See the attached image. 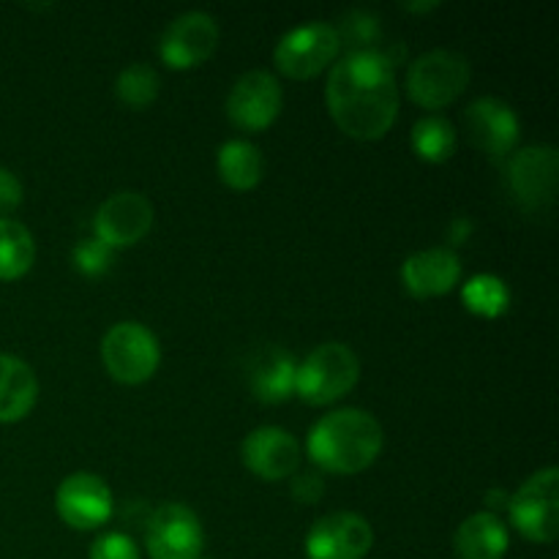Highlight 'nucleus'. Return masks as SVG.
Listing matches in <instances>:
<instances>
[{
	"mask_svg": "<svg viewBox=\"0 0 559 559\" xmlns=\"http://www.w3.org/2000/svg\"><path fill=\"white\" fill-rule=\"evenodd\" d=\"M325 98L344 134L360 142L382 140L399 118L396 66L382 49L349 52L333 66Z\"/></svg>",
	"mask_w": 559,
	"mask_h": 559,
	"instance_id": "nucleus-1",
	"label": "nucleus"
},
{
	"mask_svg": "<svg viewBox=\"0 0 559 559\" xmlns=\"http://www.w3.org/2000/svg\"><path fill=\"white\" fill-rule=\"evenodd\" d=\"M385 445L380 420L366 409L344 407L322 415L309 431V456L317 467L336 475H355L369 469Z\"/></svg>",
	"mask_w": 559,
	"mask_h": 559,
	"instance_id": "nucleus-2",
	"label": "nucleus"
},
{
	"mask_svg": "<svg viewBox=\"0 0 559 559\" xmlns=\"http://www.w3.org/2000/svg\"><path fill=\"white\" fill-rule=\"evenodd\" d=\"M360 380V360L347 344L328 342L311 349L295 374V393L311 407H325L347 396Z\"/></svg>",
	"mask_w": 559,
	"mask_h": 559,
	"instance_id": "nucleus-3",
	"label": "nucleus"
},
{
	"mask_svg": "<svg viewBox=\"0 0 559 559\" xmlns=\"http://www.w3.org/2000/svg\"><path fill=\"white\" fill-rule=\"evenodd\" d=\"M473 80V66L453 49H431L407 71V93L418 107L442 109L456 102Z\"/></svg>",
	"mask_w": 559,
	"mask_h": 559,
	"instance_id": "nucleus-4",
	"label": "nucleus"
},
{
	"mask_svg": "<svg viewBox=\"0 0 559 559\" xmlns=\"http://www.w3.org/2000/svg\"><path fill=\"white\" fill-rule=\"evenodd\" d=\"M511 524L533 544H555L559 535V469L530 475L508 502Z\"/></svg>",
	"mask_w": 559,
	"mask_h": 559,
	"instance_id": "nucleus-5",
	"label": "nucleus"
},
{
	"mask_svg": "<svg viewBox=\"0 0 559 559\" xmlns=\"http://www.w3.org/2000/svg\"><path fill=\"white\" fill-rule=\"evenodd\" d=\"M102 360L120 385H142L156 374L162 349L151 328L142 322H118L104 333Z\"/></svg>",
	"mask_w": 559,
	"mask_h": 559,
	"instance_id": "nucleus-6",
	"label": "nucleus"
},
{
	"mask_svg": "<svg viewBox=\"0 0 559 559\" xmlns=\"http://www.w3.org/2000/svg\"><path fill=\"white\" fill-rule=\"evenodd\" d=\"M342 52L336 27L328 22H309L284 33L273 49V63L289 80H311L325 71Z\"/></svg>",
	"mask_w": 559,
	"mask_h": 559,
	"instance_id": "nucleus-7",
	"label": "nucleus"
},
{
	"mask_svg": "<svg viewBox=\"0 0 559 559\" xmlns=\"http://www.w3.org/2000/svg\"><path fill=\"white\" fill-rule=\"evenodd\" d=\"M145 549L151 559H202L205 530L200 516L180 502L156 508L145 524Z\"/></svg>",
	"mask_w": 559,
	"mask_h": 559,
	"instance_id": "nucleus-8",
	"label": "nucleus"
},
{
	"mask_svg": "<svg viewBox=\"0 0 559 559\" xmlns=\"http://www.w3.org/2000/svg\"><path fill=\"white\" fill-rule=\"evenodd\" d=\"M55 511L71 530L91 533L112 516V491L93 473H74L60 480L55 491Z\"/></svg>",
	"mask_w": 559,
	"mask_h": 559,
	"instance_id": "nucleus-9",
	"label": "nucleus"
},
{
	"mask_svg": "<svg viewBox=\"0 0 559 559\" xmlns=\"http://www.w3.org/2000/svg\"><path fill=\"white\" fill-rule=\"evenodd\" d=\"M153 227V205L145 194L136 191H118L107 197L93 218V238L102 240L109 249H129L140 243Z\"/></svg>",
	"mask_w": 559,
	"mask_h": 559,
	"instance_id": "nucleus-10",
	"label": "nucleus"
},
{
	"mask_svg": "<svg viewBox=\"0 0 559 559\" xmlns=\"http://www.w3.org/2000/svg\"><path fill=\"white\" fill-rule=\"evenodd\" d=\"M559 156L551 145H533L508 162V186L519 205L527 211H546L555 202Z\"/></svg>",
	"mask_w": 559,
	"mask_h": 559,
	"instance_id": "nucleus-11",
	"label": "nucleus"
},
{
	"mask_svg": "<svg viewBox=\"0 0 559 559\" xmlns=\"http://www.w3.org/2000/svg\"><path fill=\"white\" fill-rule=\"evenodd\" d=\"M282 85L271 71H246L227 96V115L238 129L265 131L282 112Z\"/></svg>",
	"mask_w": 559,
	"mask_h": 559,
	"instance_id": "nucleus-12",
	"label": "nucleus"
},
{
	"mask_svg": "<svg viewBox=\"0 0 559 559\" xmlns=\"http://www.w3.org/2000/svg\"><path fill=\"white\" fill-rule=\"evenodd\" d=\"M218 47V25L205 11H186L175 16L162 36V55L164 63L175 71L197 69L205 63Z\"/></svg>",
	"mask_w": 559,
	"mask_h": 559,
	"instance_id": "nucleus-13",
	"label": "nucleus"
},
{
	"mask_svg": "<svg viewBox=\"0 0 559 559\" xmlns=\"http://www.w3.org/2000/svg\"><path fill=\"white\" fill-rule=\"evenodd\" d=\"M374 546V530L349 511L328 513L306 535L309 559H364Z\"/></svg>",
	"mask_w": 559,
	"mask_h": 559,
	"instance_id": "nucleus-14",
	"label": "nucleus"
},
{
	"mask_svg": "<svg viewBox=\"0 0 559 559\" xmlns=\"http://www.w3.org/2000/svg\"><path fill=\"white\" fill-rule=\"evenodd\" d=\"M240 456L249 473L262 480H287L300 467V445L287 429L262 426L243 440Z\"/></svg>",
	"mask_w": 559,
	"mask_h": 559,
	"instance_id": "nucleus-15",
	"label": "nucleus"
},
{
	"mask_svg": "<svg viewBox=\"0 0 559 559\" xmlns=\"http://www.w3.org/2000/svg\"><path fill=\"white\" fill-rule=\"evenodd\" d=\"M462 282V260L453 249L415 251L402 265V284L415 298H440Z\"/></svg>",
	"mask_w": 559,
	"mask_h": 559,
	"instance_id": "nucleus-16",
	"label": "nucleus"
},
{
	"mask_svg": "<svg viewBox=\"0 0 559 559\" xmlns=\"http://www.w3.org/2000/svg\"><path fill=\"white\" fill-rule=\"evenodd\" d=\"M467 126L469 140L489 156H508L516 147L519 131H522L511 104L495 96H484L469 104Z\"/></svg>",
	"mask_w": 559,
	"mask_h": 559,
	"instance_id": "nucleus-17",
	"label": "nucleus"
},
{
	"mask_svg": "<svg viewBox=\"0 0 559 559\" xmlns=\"http://www.w3.org/2000/svg\"><path fill=\"white\" fill-rule=\"evenodd\" d=\"M295 374L298 364L293 355L282 347H267L254 355V364L249 371V385L254 399L262 404H282L295 396Z\"/></svg>",
	"mask_w": 559,
	"mask_h": 559,
	"instance_id": "nucleus-18",
	"label": "nucleus"
},
{
	"mask_svg": "<svg viewBox=\"0 0 559 559\" xmlns=\"http://www.w3.org/2000/svg\"><path fill=\"white\" fill-rule=\"evenodd\" d=\"M511 546L508 527L497 513H473L464 519L453 538V549L459 559H502Z\"/></svg>",
	"mask_w": 559,
	"mask_h": 559,
	"instance_id": "nucleus-19",
	"label": "nucleus"
},
{
	"mask_svg": "<svg viewBox=\"0 0 559 559\" xmlns=\"http://www.w3.org/2000/svg\"><path fill=\"white\" fill-rule=\"evenodd\" d=\"M38 399L36 371L14 355H0V424L25 418Z\"/></svg>",
	"mask_w": 559,
	"mask_h": 559,
	"instance_id": "nucleus-20",
	"label": "nucleus"
},
{
	"mask_svg": "<svg viewBox=\"0 0 559 559\" xmlns=\"http://www.w3.org/2000/svg\"><path fill=\"white\" fill-rule=\"evenodd\" d=\"M218 175L235 191H251L265 175V158L249 140H229L218 147Z\"/></svg>",
	"mask_w": 559,
	"mask_h": 559,
	"instance_id": "nucleus-21",
	"label": "nucleus"
},
{
	"mask_svg": "<svg viewBox=\"0 0 559 559\" xmlns=\"http://www.w3.org/2000/svg\"><path fill=\"white\" fill-rule=\"evenodd\" d=\"M36 262V240L25 224L0 218V282H16Z\"/></svg>",
	"mask_w": 559,
	"mask_h": 559,
	"instance_id": "nucleus-22",
	"label": "nucleus"
},
{
	"mask_svg": "<svg viewBox=\"0 0 559 559\" xmlns=\"http://www.w3.org/2000/svg\"><path fill=\"white\" fill-rule=\"evenodd\" d=\"M462 300L473 314L495 320L511 309V289L495 273H478L462 289Z\"/></svg>",
	"mask_w": 559,
	"mask_h": 559,
	"instance_id": "nucleus-23",
	"label": "nucleus"
},
{
	"mask_svg": "<svg viewBox=\"0 0 559 559\" xmlns=\"http://www.w3.org/2000/svg\"><path fill=\"white\" fill-rule=\"evenodd\" d=\"M413 151L418 158L429 164H442L453 156L456 151V131H453L451 120L440 118V115H426L413 126Z\"/></svg>",
	"mask_w": 559,
	"mask_h": 559,
	"instance_id": "nucleus-24",
	"label": "nucleus"
},
{
	"mask_svg": "<svg viewBox=\"0 0 559 559\" xmlns=\"http://www.w3.org/2000/svg\"><path fill=\"white\" fill-rule=\"evenodd\" d=\"M158 87H162V80H158L156 69H151L147 63H131L115 80V93L131 109L151 107L158 96Z\"/></svg>",
	"mask_w": 559,
	"mask_h": 559,
	"instance_id": "nucleus-25",
	"label": "nucleus"
},
{
	"mask_svg": "<svg viewBox=\"0 0 559 559\" xmlns=\"http://www.w3.org/2000/svg\"><path fill=\"white\" fill-rule=\"evenodd\" d=\"M336 33L338 41H347L353 52H364V49H374L371 44L380 38V25H377V20L369 11H353V14L344 16L342 27H336Z\"/></svg>",
	"mask_w": 559,
	"mask_h": 559,
	"instance_id": "nucleus-26",
	"label": "nucleus"
},
{
	"mask_svg": "<svg viewBox=\"0 0 559 559\" xmlns=\"http://www.w3.org/2000/svg\"><path fill=\"white\" fill-rule=\"evenodd\" d=\"M115 251L109 246H104L98 238H82L80 243L71 251V260H74V267L82 273V276H104V273L112 267Z\"/></svg>",
	"mask_w": 559,
	"mask_h": 559,
	"instance_id": "nucleus-27",
	"label": "nucleus"
},
{
	"mask_svg": "<svg viewBox=\"0 0 559 559\" xmlns=\"http://www.w3.org/2000/svg\"><path fill=\"white\" fill-rule=\"evenodd\" d=\"M87 559H142L140 546L123 533H107L91 546Z\"/></svg>",
	"mask_w": 559,
	"mask_h": 559,
	"instance_id": "nucleus-28",
	"label": "nucleus"
},
{
	"mask_svg": "<svg viewBox=\"0 0 559 559\" xmlns=\"http://www.w3.org/2000/svg\"><path fill=\"white\" fill-rule=\"evenodd\" d=\"M289 491H293L295 500L304 502V506H314V502H320L322 495H325V484H322V478L317 473H295Z\"/></svg>",
	"mask_w": 559,
	"mask_h": 559,
	"instance_id": "nucleus-29",
	"label": "nucleus"
},
{
	"mask_svg": "<svg viewBox=\"0 0 559 559\" xmlns=\"http://www.w3.org/2000/svg\"><path fill=\"white\" fill-rule=\"evenodd\" d=\"M22 202V183L11 169L0 167V218H5V213H11L14 207H20Z\"/></svg>",
	"mask_w": 559,
	"mask_h": 559,
	"instance_id": "nucleus-30",
	"label": "nucleus"
},
{
	"mask_svg": "<svg viewBox=\"0 0 559 559\" xmlns=\"http://www.w3.org/2000/svg\"><path fill=\"white\" fill-rule=\"evenodd\" d=\"M437 0H431V3H404V11H435L437 9Z\"/></svg>",
	"mask_w": 559,
	"mask_h": 559,
	"instance_id": "nucleus-31",
	"label": "nucleus"
}]
</instances>
